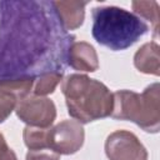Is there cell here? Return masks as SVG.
I'll list each match as a JSON object with an SVG mask.
<instances>
[{
    "label": "cell",
    "instance_id": "obj_1",
    "mask_svg": "<svg viewBox=\"0 0 160 160\" xmlns=\"http://www.w3.org/2000/svg\"><path fill=\"white\" fill-rule=\"evenodd\" d=\"M75 36L46 0H0V79L64 72Z\"/></svg>",
    "mask_w": 160,
    "mask_h": 160
},
{
    "label": "cell",
    "instance_id": "obj_2",
    "mask_svg": "<svg viewBox=\"0 0 160 160\" xmlns=\"http://www.w3.org/2000/svg\"><path fill=\"white\" fill-rule=\"evenodd\" d=\"M68 112L81 124L111 115L114 98L105 84L84 74H71L61 82Z\"/></svg>",
    "mask_w": 160,
    "mask_h": 160
},
{
    "label": "cell",
    "instance_id": "obj_3",
    "mask_svg": "<svg viewBox=\"0 0 160 160\" xmlns=\"http://www.w3.org/2000/svg\"><path fill=\"white\" fill-rule=\"evenodd\" d=\"M91 14L92 38L112 51L130 48L149 30L142 19L119 6H96Z\"/></svg>",
    "mask_w": 160,
    "mask_h": 160
},
{
    "label": "cell",
    "instance_id": "obj_4",
    "mask_svg": "<svg viewBox=\"0 0 160 160\" xmlns=\"http://www.w3.org/2000/svg\"><path fill=\"white\" fill-rule=\"evenodd\" d=\"M16 116L28 126L51 128L56 119V106L52 100L45 96L29 95L18 101L15 108Z\"/></svg>",
    "mask_w": 160,
    "mask_h": 160
},
{
    "label": "cell",
    "instance_id": "obj_5",
    "mask_svg": "<svg viewBox=\"0 0 160 160\" xmlns=\"http://www.w3.org/2000/svg\"><path fill=\"white\" fill-rule=\"evenodd\" d=\"M85 130L76 120H64L49 130V149L59 155L78 152L84 145Z\"/></svg>",
    "mask_w": 160,
    "mask_h": 160
},
{
    "label": "cell",
    "instance_id": "obj_6",
    "mask_svg": "<svg viewBox=\"0 0 160 160\" xmlns=\"http://www.w3.org/2000/svg\"><path fill=\"white\" fill-rule=\"evenodd\" d=\"M109 160H148V151L139 138L128 130H116L105 140Z\"/></svg>",
    "mask_w": 160,
    "mask_h": 160
},
{
    "label": "cell",
    "instance_id": "obj_7",
    "mask_svg": "<svg viewBox=\"0 0 160 160\" xmlns=\"http://www.w3.org/2000/svg\"><path fill=\"white\" fill-rule=\"evenodd\" d=\"M136 125L146 132L155 134L160 129V85L154 82L140 94L139 118Z\"/></svg>",
    "mask_w": 160,
    "mask_h": 160
},
{
    "label": "cell",
    "instance_id": "obj_8",
    "mask_svg": "<svg viewBox=\"0 0 160 160\" xmlns=\"http://www.w3.org/2000/svg\"><path fill=\"white\" fill-rule=\"evenodd\" d=\"M68 65L78 71H96L99 69V58L94 46L86 41H74L69 48Z\"/></svg>",
    "mask_w": 160,
    "mask_h": 160
},
{
    "label": "cell",
    "instance_id": "obj_9",
    "mask_svg": "<svg viewBox=\"0 0 160 160\" xmlns=\"http://www.w3.org/2000/svg\"><path fill=\"white\" fill-rule=\"evenodd\" d=\"M86 1H54L58 16L66 31L75 30L84 24Z\"/></svg>",
    "mask_w": 160,
    "mask_h": 160
},
{
    "label": "cell",
    "instance_id": "obj_10",
    "mask_svg": "<svg viewBox=\"0 0 160 160\" xmlns=\"http://www.w3.org/2000/svg\"><path fill=\"white\" fill-rule=\"evenodd\" d=\"M135 68L144 74L159 76L160 74V46L155 41L144 44L134 55Z\"/></svg>",
    "mask_w": 160,
    "mask_h": 160
},
{
    "label": "cell",
    "instance_id": "obj_11",
    "mask_svg": "<svg viewBox=\"0 0 160 160\" xmlns=\"http://www.w3.org/2000/svg\"><path fill=\"white\" fill-rule=\"evenodd\" d=\"M35 79L32 78H20V79H0V91L9 92L14 95L18 101L29 96L32 90Z\"/></svg>",
    "mask_w": 160,
    "mask_h": 160
},
{
    "label": "cell",
    "instance_id": "obj_12",
    "mask_svg": "<svg viewBox=\"0 0 160 160\" xmlns=\"http://www.w3.org/2000/svg\"><path fill=\"white\" fill-rule=\"evenodd\" d=\"M132 10L136 16L140 19H145L150 21L154 29V36L158 38V31H159V4L156 1H132L131 2Z\"/></svg>",
    "mask_w": 160,
    "mask_h": 160
},
{
    "label": "cell",
    "instance_id": "obj_13",
    "mask_svg": "<svg viewBox=\"0 0 160 160\" xmlns=\"http://www.w3.org/2000/svg\"><path fill=\"white\" fill-rule=\"evenodd\" d=\"M49 130L35 126H25L22 131V139L29 150L49 149Z\"/></svg>",
    "mask_w": 160,
    "mask_h": 160
},
{
    "label": "cell",
    "instance_id": "obj_14",
    "mask_svg": "<svg viewBox=\"0 0 160 160\" xmlns=\"http://www.w3.org/2000/svg\"><path fill=\"white\" fill-rule=\"evenodd\" d=\"M64 72H45L38 76L34 81L32 95L35 96H46L52 94L56 86L62 81Z\"/></svg>",
    "mask_w": 160,
    "mask_h": 160
},
{
    "label": "cell",
    "instance_id": "obj_15",
    "mask_svg": "<svg viewBox=\"0 0 160 160\" xmlns=\"http://www.w3.org/2000/svg\"><path fill=\"white\" fill-rule=\"evenodd\" d=\"M18 99L5 91H0V124L4 122L15 110Z\"/></svg>",
    "mask_w": 160,
    "mask_h": 160
},
{
    "label": "cell",
    "instance_id": "obj_16",
    "mask_svg": "<svg viewBox=\"0 0 160 160\" xmlns=\"http://www.w3.org/2000/svg\"><path fill=\"white\" fill-rule=\"evenodd\" d=\"M25 160H60V155L51 149L29 150Z\"/></svg>",
    "mask_w": 160,
    "mask_h": 160
},
{
    "label": "cell",
    "instance_id": "obj_17",
    "mask_svg": "<svg viewBox=\"0 0 160 160\" xmlns=\"http://www.w3.org/2000/svg\"><path fill=\"white\" fill-rule=\"evenodd\" d=\"M0 160H18L16 154L11 148H9L1 132H0Z\"/></svg>",
    "mask_w": 160,
    "mask_h": 160
}]
</instances>
